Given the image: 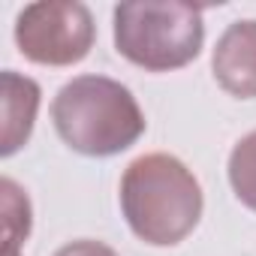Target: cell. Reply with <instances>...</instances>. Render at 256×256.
<instances>
[{
	"label": "cell",
	"instance_id": "52a82bcc",
	"mask_svg": "<svg viewBox=\"0 0 256 256\" xmlns=\"http://www.w3.org/2000/svg\"><path fill=\"white\" fill-rule=\"evenodd\" d=\"M229 184L238 202L256 211V130L235 142L229 154Z\"/></svg>",
	"mask_w": 256,
	"mask_h": 256
},
{
	"label": "cell",
	"instance_id": "277c9868",
	"mask_svg": "<svg viewBox=\"0 0 256 256\" xmlns=\"http://www.w3.org/2000/svg\"><path fill=\"white\" fill-rule=\"evenodd\" d=\"M94 40V16L78 0L30 4L16 18V46L40 66H72L90 54Z\"/></svg>",
	"mask_w": 256,
	"mask_h": 256
},
{
	"label": "cell",
	"instance_id": "5b68a950",
	"mask_svg": "<svg viewBox=\"0 0 256 256\" xmlns=\"http://www.w3.org/2000/svg\"><path fill=\"white\" fill-rule=\"evenodd\" d=\"M211 70L226 94L241 100L256 96V18L232 22L220 34Z\"/></svg>",
	"mask_w": 256,
	"mask_h": 256
},
{
	"label": "cell",
	"instance_id": "6da1fadb",
	"mask_svg": "<svg viewBox=\"0 0 256 256\" xmlns=\"http://www.w3.org/2000/svg\"><path fill=\"white\" fill-rule=\"evenodd\" d=\"M205 199L196 175L172 154H145L124 169L120 211L136 238L151 247H172L184 241L199 217Z\"/></svg>",
	"mask_w": 256,
	"mask_h": 256
},
{
	"label": "cell",
	"instance_id": "8992f818",
	"mask_svg": "<svg viewBox=\"0 0 256 256\" xmlns=\"http://www.w3.org/2000/svg\"><path fill=\"white\" fill-rule=\"evenodd\" d=\"M40 84L16 70L4 72V145L0 154L12 157L22 145H28L34 133V120L40 112Z\"/></svg>",
	"mask_w": 256,
	"mask_h": 256
},
{
	"label": "cell",
	"instance_id": "7a4b0ae2",
	"mask_svg": "<svg viewBox=\"0 0 256 256\" xmlns=\"http://www.w3.org/2000/svg\"><path fill=\"white\" fill-rule=\"evenodd\" d=\"M54 130L84 157H114L145 133V114L133 90L106 76H76L52 102Z\"/></svg>",
	"mask_w": 256,
	"mask_h": 256
},
{
	"label": "cell",
	"instance_id": "3957f363",
	"mask_svg": "<svg viewBox=\"0 0 256 256\" xmlns=\"http://www.w3.org/2000/svg\"><path fill=\"white\" fill-rule=\"evenodd\" d=\"M202 10L181 0H130L114 6V48L148 72H172L199 58Z\"/></svg>",
	"mask_w": 256,
	"mask_h": 256
},
{
	"label": "cell",
	"instance_id": "ba28073f",
	"mask_svg": "<svg viewBox=\"0 0 256 256\" xmlns=\"http://www.w3.org/2000/svg\"><path fill=\"white\" fill-rule=\"evenodd\" d=\"M54 256H118L108 244L102 241H90V238H82V241H70L64 244Z\"/></svg>",
	"mask_w": 256,
	"mask_h": 256
}]
</instances>
